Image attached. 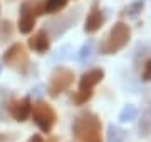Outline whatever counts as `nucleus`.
I'll return each instance as SVG.
<instances>
[{
	"mask_svg": "<svg viewBox=\"0 0 151 142\" xmlns=\"http://www.w3.org/2000/svg\"><path fill=\"white\" fill-rule=\"evenodd\" d=\"M145 9V0H136L128 7H124L121 10V17H128V18H136Z\"/></svg>",
	"mask_w": 151,
	"mask_h": 142,
	"instance_id": "nucleus-12",
	"label": "nucleus"
},
{
	"mask_svg": "<svg viewBox=\"0 0 151 142\" xmlns=\"http://www.w3.org/2000/svg\"><path fill=\"white\" fill-rule=\"evenodd\" d=\"M30 117H32L34 124L39 127L40 132H49L54 129L55 122H57V114H55L54 107L44 100H37L32 104V112H30Z\"/></svg>",
	"mask_w": 151,
	"mask_h": 142,
	"instance_id": "nucleus-4",
	"label": "nucleus"
},
{
	"mask_svg": "<svg viewBox=\"0 0 151 142\" xmlns=\"http://www.w3.org/2000/svg\"><path fill=\"white\" fill-rule=\"evenodd\" d=\"M40 15H44L42 0H24L20 4V15H19V23H17L20 33L29 35L30 32H34L37 17Z\"/></svg>",
	"mask_w": 151,
	"mask_h": 142,
	"instance_id": "nucleus-3",
	"label": "nucleus"
},
{
	"mask_svg": "<svg viewBox=\"0 0 151 142\" xmlns=\"http://www.w3.org/2000/svg\"><path fill=\"white\" fill-rule=\"evenodd\" d=\"M123 141H124V131H121L114 126L109 127V142H123Z\"/></svg>",
	"mask_w": 151,
	"mask_h": 142,
	"instance_id": "nucleus-16",
	"label": "nucleus"
},
{
	"mask_svg": "<svg viewBox=\"0 0 151 142\" xmlns=\"http://www.w3.org/2000/svg\"><path fill=\"white\" fill-rule=\"evenodd\" d=\"M27 142H45V141L42 139V136H39V134H34V136L30 137Z\"/></svg>",
	"mask_w": 151,
	"mask_h": 142,
	"instance_id": "nucleus-21",
	"label": "nucleus"
},
{
	"mask_svg": "<svg viewBox=\"0 0 151 142\" xmlns=\"http://www.w3.org/2000/svg\"><path fill=\"white\" fill-rule=\"evenodd\" d=\"M67 2H69V0H42L44 13H50V15L59 13V12L67 5Z\"/></svg>",
	"mask_w": 151,
	"mask_h": 142,
	"instance_id": "nucleus-13",
	"label": "nucleus"
},
{
	"mask_svg": "<svg viewBox=\"0 0 151 142\" xmlns=\"http://www.w3.org/2000/svg\"><path fill=\"white\" fill-rule=\"evenodd\" d=\"M104 20H106V15L104 12L101 10V7L97 2H94L91 7V10L86 17V23H84V32L86 33H96L99 28L104 25Z\"/></svg>",
	"mask_w": 151,
	"mask_h": 142,
	"instance_id": "nucleus-9",
	"label": "nucleus"
},
{
	"mask_svg": "<svg viewBox=\"0 0 151 142\" xmlns=\"http://www.w3.org/2000/svg\"><path fill=\"white\" fill-rule=\"evenodd\" d=\"M72 132L79 142H103V122L94 112L77 115L72 124Z\"/></svg>",
	"mask_w": 151,
	"mask_h": 142,
	"instance_id": "nucleus-1",
	"label": "nucleus"
},
{
	"mask_svg": "<svg viewBox=\"0 0 151 142\" xmlns=\"http://www.w3.org/2000/svg\"><path fill=\"white\" fill-rule=\"evenodd\" d=\"M4 64L7 67H10L14 70L17 72H22V74H25L29 69V54L25 47L20 44V42H15V44H12L9 49L4 52Z\"/></svg>",
	"mask_w": 151,
	"mask_h": 142,
	"instance_id": "nucleus-6",
	"label": "nucleus"
},
{
	"mask_svg": "<svg viewBox=\"0 0 151 142\" xmlns=\"http://www.w3.org/2000/svg\"><path fill=\"white\" fill-rule=\"evenodd\" d=\"M91 97H92V90H77L70 95V100L76 105H84L87 100H91Z\"/></svg>",
	"mask_w": 151,
	"mask_h": 142,
	"instance_id": "nucleus-14",
	"label": "nucleus"
},
{
	"mask_svg": "<svg viewBox=\"0 0 151 142\" xmlns=\"http://www.w3.org/2000/svg\"><path fill=\"white\" fill-rule=\"evenodd\" d=\"M12 37V23L9 20L0 22V40H5V38Z\"/></svg>",
	"mask_w": 151,
	"mask_h": 142,
	"instance_id": "nucleus-18",
	"label": "nucleus"
},
{
	"mask_svg": "<svg viewBox=\"0 0 151 142\" xmlns=\"http://www.w3.org/2000/svg\"><path fill=\"white\" fill-rule=\"evenodd\" d=\"M9 114L14 117V120L17 122H25V120L30 117V112H32V102L29 97L24 99H17V100H12L9 102Z\"/></svg>",
	"mask_w": 151,
	"mask_h": 142,
	"instance_id": "nucleus-8",
	"label": "nucleus"
},
{
	"mask_svg": "<svg viewBox=\"0 0 151 142\" xmlns=\"http://www.w3.org/2000/svg\"><path fill=\"white\" fill-rule=\"evenodd\" d=\"M104 79V70L103 69H91L82 74L79 79V90H92L97 84Z\"/></svg>",
	"mask_w": 151,
	"mask_h": 142,
	"instance_id": "nucleus-11",
	"label": "nucleus"
},
{
	"mask_svg": "<svg viewBox=\"0 0 151 142\" xmlns=\"http://www.w3.org/2000/svg\"><path fill=\"white\" fill-rule=\"evenodd\" d=\"M29 47L34 52H37V54H45V52H49V49H50V35L47 33V30L45 28L37 30L32 37L29 38Z\"/></svg>",
	"mask_w": 151,
	"mask_h": 142,
	"instance_id": "nucleus-10",
	"label": "nucleus"
},
{
	"mask_svg": "<svg viewBox=\"0 0 151 142\" xmlns=\"http://www.w3.org/2000/svg\"><path fill=\"white\" fill-rule=\"evenodd\" d=\"M79 17H81V9L69 10L67 13H62L60 17H55V18H52L49 23H45V25H47L45 30H47V33L52 38H57L59 35H62L69 27H72V25L79 20Z\"/></svg>",
	"mask_w": 151,
	"mask_h": 142,
	"instance_id": "nucleus-7",
	"label": "nucleus"
},
{
	"mask_svg": "<svg viewBox=\"0 0 151 142\" xmlns=\"http://www.w3.org/2000/svg\"><path fill=\"white\" fill-rule=\"evenodd\" d=\"M141 79H143L145 82H150L151 80V59L146 60L145 69H143V74H141Z\"/></svg>",
	"mask_w": 151,
	"mask_h": 142,
	"instance_id": "nucleus-19",
	"label": "nucleus"
},
{
	"mask_svg": "<svg viewBox=\"0 0 151 142\" xmlns=\"http://www.w3.org/2000/svg\"><path fill=\"white\" fill-rule=\"evenodd\" d=\"M139 131L145 134V136H148L151 132V112L148 110L145 114V117L141 119V124H139Z\"/></svg>",
	"mask_w": 151,
	"mask_h": 142,
	"instance_id": "nucleus-17",
	"label": "nucleus"
},
{
	"mask_svg": "<svg viewBox=\"0 0 151 142\" xmlns=\"http://www.w3.org/2000/svg\"><path fill=\"white\" fill-rule=\"evenodd\" d=\"M129 40H131V27L126 22L119 20L111 27L108 37L99 45V50H101V54H106V55L118 54L119 50H123L129 44Z\"/></svg>",
	"mask_w": 151,
	"mask_h": 142,
	"instance_id": "nucleus-2",
	"label": "nucleus"
},
{
	"mask_svg": "<svg viewBox=\"0 0 151 142\" xmlns=\"http://www.w3.org/2000/svg\"><path fill=\"white\" fill-rule=\"evenodd\" d=\"M74 72L67 69V67H57L54 72H52V75L49 79V87H47V92L50 97H59L62 92H65L67 89L72 85L74 82Z\"/></svg>",
	"mask_w": 151,
	"mask_h": 142,
	"instance_id": "nucleus-5",
	"label": "nucleus"
},
{
	"mask_svg": "<svg viewBox=\"0 0 151 142\" xmlns=\"http://www.w3.org/2000/svg\"><path fill=\"white\" fill-rule=\"evenodd\" d=\"M91 52H92V45L91 44H86L81 49V54H79V55H81V59H86V57H89V55H91Z\"/></svg>",
	"mask_w": 151,
	"mask_h": 142,
	"instance_id": "nucleus-20",
	"label": "nucleus"
},
{
	"mask_svg": "<svg viewBox=\"0 0 151 142\" xmlns=\"http://www.w3.org/2000/svg\"><path fill=\"white\" fill-rule=\"evenodd\" d=\"M7 141V136H4V134H0V142H5Z\"/></svg>",
	"mask_w": 151,
	"mask_h": 142,
	"instance_id": "nucleus-22",
	"label": "nucleus"
},
{
	"mask_svg": "<svg viewBox=\"0 0 151 142\" xmlns=\"http://www.w3.org/2000/svg\"><path fill=\"white\" fill-rule=\"evenodd\" d=\"M136 114H138V110H136L134 105H128V107H124V110L121 112L119 119L123 120V122H129V120H133L136 117Z\"/></svg>",
	"mask_w": 151,
	"mask_h": 142,
	"instance_id": "nucleus-15",
	"label": "nucleus"
}]
</instances>
